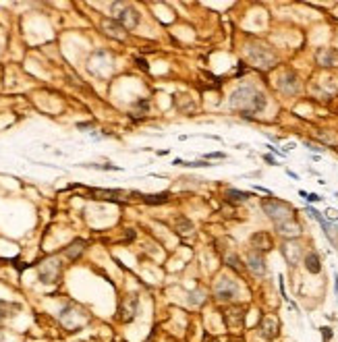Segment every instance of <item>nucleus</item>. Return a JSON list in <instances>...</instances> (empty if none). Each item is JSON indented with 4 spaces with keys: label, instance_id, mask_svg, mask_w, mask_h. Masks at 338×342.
I'll return each mask as SVG.
<instances>
[{
    "label": "nucleus",
    "instance_id": "obj_1",
    "mask_svg": "<svg viewBox=\"0 0 338 342\" xmlns=\"http://www.w3.org/2000/svg\"><path fill=\"white\" fill-rule=\"evenodd\" d=\"M231 106L243 114H257L266 108V95L251 85H241L231 93Z\"/></svg>",
    "mask_w": 338,
    "mask_h": 342
},
{
    "label": "nucleus",
    "instance_id": "obj_2",
    "mask_svg": "<svg viewBox=\"0 0 338 342\" xmlns=\"http://www.w3.org/2000/svg\"><path fill=\"white\" fill-rule=\"evenodd\" d=\"M261 208H264V212L268 214V218L276 222V226L283 224V222L293 220V214H295V210H293L287 202H280V199H274V197L264 199V202H261Z\"/></svg>",
    "mask_w": 338,
    "mask_h": 342
},
{
    "label": "nucleus",
    "instance_id": "obj_3",
    "mask_svg": "<svg viewBox=\"0 0 338 342\" xmlns=\"http://www.w3.org/2000/svg\"><path fill=\"white\" fill-rule=\"evenodd\" d=\"M59 319H61V324H63L67 330L77 332V330H81V328L89 321V315H87L81 307H77V305H67V307L61 311Z\"/></svg>",
    "mask_w": 338,
    "mask_h": 342
},
{
    "label": "nucleus",
    "instance_id": "obj_4",
    "mask_svg": "<svg viewBox=\"0 0 338 342\" xmlns=\"http://www.w3.org/2000/svg\"><path fill=\"white\" fill-rule=\"evenodd\" d=\"M110 11L115 15V21L121 23L125 29H135L139 25V13L127 3H112Z\"/></svg>",
    "mask_w": 338,
    "mask_h": 342
},
{
    "label": "nucleus",
    "instance_id": "obj_5",
    "mask_svg": "<svg viewBox=\"0 0 338 342\" xmlns=\"http://www.w3.org/2000/svg\"><path fill=\"white\" fill-rule=\"evenodd\" d=\"M247 56L259 69H272L276 65V54L270 50L268 46H261V44H251L247 48Z\"/></svg>",
    "mask_w": 338,
    "mask_h": 342
},
{
    "label": "nucleus",
    "instance_id": "obj_6",
    "mask_svg": "<svg viewBox=\"0 0 338 342\" xmlns=\"http://www.w3.org/2000/svg\"><path fill=\"white\" fill-rule=\"evenodd\" d=\"M61 274H63V264L56 259V257L42 261L40 268H37L40 282H44V284H56V282L61 280Z\"/></svg>",
    "mask_w": 338,
    "mask_h": 342
},
{
    "label": "nucleus",
    "instance_id": "obj_7",
    "mask_svg": "<svg viewBox=\"0 0 338 342\" xmlns=\"http://www.w3.org/2000/svg\"><path fill=\"white\" fill-rule=\"evenodd\" d=\"M216 297L220 299V301H233L237 295H239V284L233 280V278H220L218 282H216Z\"/></svg>",
    "mask_w": 338,
    "mask_h": 342
},
{
    "label": "nucleus",
    "instance_id": "obj_8",
    "mask_svg": "<svg viewBox=\"0 0 338 342\" xmlns=\"http://www.w3.org/2000/svg\"><path fill=\"white\" fill-rule=\"evenodd\" d=\"M137 309H139L137 295H127L119 305V319L121 321H133L135 315H137Z\"/></svg>",
    "mask_w": 338,
    "mask_h": 342
},
{
    "label": "nucleus",
    "instance_id": "obj_9",
    "mask_svg": "<svg viewBox=\"0 0 338 342\" xmlns=\"http://www.w3.org/2000/svg\"><path fill=\"white\" fill-rule=\"evenodd\" d=\"M224 321H227L229 328L233 330H239L245 321V309L241 305H235V307H229L227 311H224Z\"/></svg>",
    "mask_w": 338,
    "mask_h": 342
},
{
    "label": "nucleus",
    "instance_id": "obj_10",
    "mask_svg": "<svg viewBox=\"0 0 338 342\" xmlns=\"http://www.w3.org/2000/svg\"><path fill=\"white\" fill-rule=\"evenodd\" d=\"M102 29H104L106 35L115 37V39H125L127 37V29L121 23H117L115 19H104L102 21Z\"/></svg>",
    "mask_w": 338,
    "mask_h": 342
},
{
    "label": "nucleus",
    "instance_id": "obj_11",
    "mask_svg": "<svg viewBox=\"0 0 338 342\" xmlns=\"http://www.w3.org/2000/svg\"><path fill=\"white\" fill-rule=\"evenodd\" d=\"M251 247L257 251V253H264V251H270L272 249V236L268 232H255L251 236Z\"/></svg>",
    "mask_w": 338,
    "mask_h": 342
},
{
    "label": "nucleus",
    "instance_id": "obj_12",
    "mask_svg": "<svg viewBox=\"0 0 338 342\" xmlns=\"http://www.w3.org/2000/svg\"><path fill=\"white\" fill-rule=\"evenodd\" d=\"M278 330H280V326H278V319H276V317H264L259 332H261V336H264L266 340H274V338L278 336Z\"/></svg>",
    "mask_w": 338,
    "mask_h": 342
},
{
    "label": "nucleus",
    "instance_id": "obj_13",
    "mask_svg": "<svg viewBox=\"0 0 338 342\" xmlns=\"http://www.w3.org/2000/svg\"><path fill=\"white\" fill-rule=\"evenodd\" d=\"M315 58L322 67H336L338 65V52L334 50V48H322Z\"/></svg>",
    "mask_w": 338,
    "mask_h": 342
},
{
    "label": "nucleus",
    "instance_id": "obj_14",
    "mask_svg": "<svg viewBox=\"0 0 338 342\" xmlns=\"http://www.w3.org/2000/svg\"><path fill=\"white\" fill-rule=\"evenodd\" d=\"M247 266H249V270H251L255 276H264V274H266V261H264L261 253H257V251L249 253V257H247Z\"/></svg>",
    "mask_w": 338,
    "mask_h": 342
},
{
    "label": "nucleus",
    "instance_id": "obj_15",
    "mask_svg": "<svg viewBox=\"0 0 338 342\" xmlns=\"http://www.w3.org/2000/svg\"><path fill=\"white\" fill-rule=\"evenodd\" d=\"M278 87L283 89V91H287V93H295V91L299 89V81H297V77H295L293 73H287L283 79H280Z\"/></svg>",
    "mask_w": 338,
    "mask_h": 342
},
{
    "label": "nucleus",
    "instance_id": "obj_16",
    "mask_svg": "<svg viewBox=\"0 0 338 342\" xmlns=\"http://www.w3.org/2000/svg\"><path fill=\"white\" fill-rule=\"evenodd\" d=\"M276 228H278L280 234H285V236H299V234H301V226H299L295 220L283 222V224H278Z\"/></svg>",
    "mask_w": 338,
    "mask_h": 342
},
{
    "label": "nucleus",
    "instance_id": "obj_17",
    "mask_svg": "<svg viewBox=\"0 0 338 342\" xmlns=\"http://www.w3.org/2000/svg\"><path fill=\"white\" fill-rule=\"evenodd\" d=\"M137 197H141L143 204H149V206H158V204H166L171 199V193H156V195H139L135 193Z\"/></svg>",
    "mask_w": 338,
    "mask_h": 342
},
{
    "label": "nucleus",
    "instance_id": "obj_18",
    "mask_svg": "<svg viewBox=\"0 0 338 342\" xmlns=\"http://www.w3.org/2000/svg\"><path fill=\"white\" fill-rule=\"evenodd\" d=\"M283 253H285L289 264H295L299 259V255H301V247L297 245V243H287V245L283 247Z\"/></svg>",
    "mask_w": 338,
    "mask_h": 342
},
{
    "label": "nucleus",
    "instance_id": "obj_19",
    "mask_svg": "<svg viewBox=\"0 0 338 342\" xmlns=\"http://www.w3.org/2000/svg\"><path fill=\"white\" fill-rule=\"evenodd\" d=\"M83 249H85V243H83V240H73L69 247H65V255H67L69 259H77V257L83 253Z\"/></svg>",
    "mask_w": 338,
    "mask_h": 342
},
{
    "label": "nucleus",
    "instance_id": "obj_20",
    "mask_svg": "<svg viewBox=\"0 0 338 342\" xmlns=\"http://www.w3.org/2000/svg\"><path fill=\"white\" fill-rule=\"evenodd\" d=\"M89 195H96L98 199H112L117 202V195H123V191H104V189H87Z\"/></svg>",
    "mask_w": 338,
    "mask_h": 342
},
{
    "label": "nucleus",
    "instance_id": "obj_21",
    "mask_svg": "<svg viewBox=\"0 0 338 342\" xmlns=\"http://www.w3.org/2000/svg\"><path fill=\"white\" fill-rule=\"evenodd\" d=\"M175 228H177V232L181 236H187L189 232H193V222L187 220V218H177L175 220Z\"/></svg>",
    "mask_w": 338,
    "mask_h": 342
},
{
    "label": "nucleus",
    "instance_id": "obj_22",
    "mask_svg": "<svg viewBox=\"0 0 338 342\" xmlns=\"http://www.w3.org/2000/svg\"><path fill=\"white\" fill-rule=\"evenodd\" d=\"M251 197L249 193H243V191H235V189H229L227 191V202H233V204H243Z\"/></svg>",
    "mask_w": 338,
    "mask_h": 342
},
{
    "label": "nucleus",
    "instance_id": "obj_23",
    "mask_svg": "<svg viewBox=\"0 0 338 342\" xmlns=\"http://www.w3.org/2000/svg\"><path fill=\"white\" fill-rule=\"evenodd\" d=\"M305 268H307V272L317 274V272L322 270V266H320V257H317L315 253H307V257H305Z\"/></svg>",
    "mask_w": 338,
    "mask_h": 342
},
{
    "label": "nucleus",
    "instance_id": "obj_24",
    "mask_svg": "<svg viewBox=\"0 0 338 342\" xmlns=\"http://www.w3.org/2000/svg\"><path fill=\"white\" fill-rule=\"evenodd\" d=\"M224 259H227V264H229L233 270H237V272H241V270H243V268L239 266V257H237V255H227Z\"/></svg>",
    "mask_w": 338,
    "mask_h": 342
},
{
    "label": "nucleus",
    "instance_id": "obj_25",
    "mask_svg": "<svg viewBox=\"0 0 338 342\" xmlns=\"http://www.w3.org/2000/svg\"><path fill=\"white\" fill-rule=\"evenodd\" d=\"M201 295H203L201 290H195V292H191V297H189V303H191V305H199V303L203 301V297H201Z\"/></svg>",
    "mask_w": 338,
    "mask_h": 342
},
{
    "label": "nucleus",
    "instance_id": "obj_26",
    "mask_svg": "<svg viewBox=\"0 0 338 342\" xmlns=\"http://www.w3.org/2000/svg\"><path fill=\"white\" fill-rule=\"evenodd\" d=\"M137 65H139V67H141L143 71H147V69H149V67H147V63H145L143 58H137Z\"/></svg>",
    "mask_w": 338,
    "mask_h": 342
},
{
    "label": "nucleus",
    "instance_id": "obj_27",
    "mask_svg": "<svg viewBox=\"0 0 338 342\" xmlns=\"http://www.w3.org/2000/svg\"><path fill=\"white\" fill-rule=\"evenodd\" d=\"M324 340H330V330L328 328H324Z\"/></svg>",
    "mask_w": 338,
    "mask_h": 342
},
{
    "label": "nucleus",
    "instance_id": "obj_28",
    "mask_svg": "<svg viewBox=\"0 0 338 342\" xmlns=\"http://www.w3.org/2000/svg\"><path fill=\"white\" fill-rule=\"evenodd\" d=\"M328 214H330V218H338V212H336V210H330Z\"/></svg>",
    "mask_w": 338,
    "mask_h": 342
},
{
    "label": "nucleus",
    "instance_id": "obj_29",
    "mask_svg": "<svg viewBox=\"0 0 338 342\" xmlns=\"http://www.w3.org/2000/svg\"><path fill=\"white\" fill-rule=\"evenodd\" d=\"M203 342H218V340H216V338H212V336H205V338H203Z\"/></svg>",
    "mask_w": 338,
    "mask_h": 342
},
{
    "label": "nucleus",
    "instance_id": "obj_30",
    "mask_svg": "<svg viewBox=\"0 0 338 342\" xmlns=\"http://www.w3.org/2000/svg\"><path fill=\"white\" fill-rule=\"evenodd\" d=\"M231 342H243V340H239V338H235V340H231Z\"/></svg>",
    "mask_w": 338,
    "mask_h": 342
}]
</instances>
